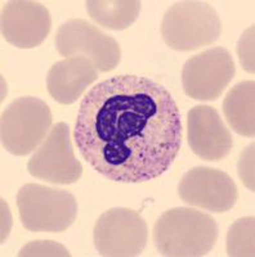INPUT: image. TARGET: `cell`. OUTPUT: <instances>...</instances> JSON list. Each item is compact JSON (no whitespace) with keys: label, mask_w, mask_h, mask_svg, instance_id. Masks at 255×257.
I'll return each instance as SVG.
<instances>
[{"label":"cell","mask_w":255,"mask_h":257,"mask_svg":"<svg viewBox=\"0 0 255 257\" xmlns=\"http://www.w3.org/2000/svg\"><path fill=\"white\" fill-rule=\"evenodd\" d=\"M80 155L116 183H144L161 176L178 157L181 112L165 86L150 77L119 75L87 93L73 128Z\"/></svg>","instance_id":"cell-1"},{"label":"cell","mask_w":255,"mask_h":257,"mask_svg":"<svg viewBox=\"0 0 255 257\" xmlns=\"http://www.w3.org/2000/svg\"><path fill=\"white\" fill-rule=\"evenodd\" d=\"M218 224L213 216L190 207L165 211L153 225V243L162 256H205L217 244Z\"/></svg>","instance_id":"cell-2"},{"label":"cell","mask_w":255,"mask_h":257,"mask_svg":"<svg viewBox=\"0 0 255 257\" xmlns=\"http://www.w3.org/2000/svg\"><path fill=\"white\" fill-rule=\"evenodd\" d=\"M222 22L205 2H178L165 12L161 35L165 44L178 52H191L219 39Z\"/></svg>","instance_id":"cell-3"},{"label":"cell","mask_w":255,"mask_h":257,"mask_svg":"<svg viewBox=\"0 0 255 257\" xmlns=\"http://www.w3.org/2000/svg\"><path fill=\"white\" fill-rule=\"evenodd\" d=\"M17 207L24 228L35 233H61L70 228L77 216L73 194L35 183L21 187Z\"/></svg>","instance_id":"cell-4"},{"label":"cell","mask_w":255,"mask_h":257,"mask_svg":"<svg viewBox=\"0 0 255 257\" xmlns=\"http://www.w3.org/2000/svg\"><path fill=\"white\" fill-rule=\"evenodd\" d=\"M52 111L44 100L22 96L2 113L0 137L7 152L27 156L40 146L52 128Z\"/></svg>","instance_id":"cell-5"},{"label":"cell","mask_w":255,"mask_h":257,"mask_svg":"<svg viewBox=\"0 0 255 257\" xmlns=\"http://www.w3.org/2000/svg\"><path fill=\"white\" fill-rule=\"evenodd\" d=\"M147 239L146 221L137 211L130 208H110L94 224V247L102 256H139L146 248Z\"/></svg>","instance_id":"cell-6"},{"label":"cell","mask_w":255,"mask_h":257,"mask_svg":"<svg viewBox=\"0 0 255 257\" xmlns=\"http://www.w3.org/2000/svg\"><path fill=\"white\" fill-rule=\"evenodd\" d=\"M54 43L62 57H85L98 72H110L120 63L118 41L81 18H72L59 26Z\"/></svg>","instance_id":"cell-7"},{"label":"cell","mask_w":255,"mask_h":257,"mask_svg":"<svg viewBox=\"0 0 255 257\" xmlns=\"http://www.w3.org/2000/svg\"><path fill=\"white\" fill-rule=\"evenodd\" d=\"M236 66L224 48H211L186 61L182 68L183 90L203 102L217 100L235 77Z\"/></svg>","instance_id":"cell-8"},{"label":"cell","mask_w":255,"mask_h":257,"mask_svg":"<svg viewBox=\"0 0 255 257\" xmlns=\"http://www.w3.org/2000/svg\"><path fill=\"white\" fill-rule=\"evenodd\" d=\"M27 170L34 178L52 184H73L81 178L82 166L73 155L67 123L58 122L50 128L44 142L29 160Z\"/></svg>","instance_id":"cell-9"},{"label":"cell","mask_w":255,"mask_h":257,"mask_svg":"<svg viewBox=\"0 0 255 257\" xmlns=\"http://www.w3.org/2000/svg\"><path fill=\"white\" fill-rule=\"evenodd\" d=\"M179 197L185 203L210 212H227L236 205L237 185L227 173L211 167H194L182 176Z\"/></svg>","instance_id":"cell-10"},{"label":"cell","mask_w":255,"mask_h":257,"mask_svg":"<svg viewBox=\"0 0 255 257\" xmlns=\"http://www.w3.org/2000/svg\"><path fill=\"white\" fill-rule=\"evenodd\" d=\"M2 35L20 49L43 44L52 29V17L45 6L33 0H12L2 11Z\"/></svg>","instance_id":"cell-11"},{"label":"cell","mask_w":255,"mask_h":257,"mask_svg":"<svg viewBox=\"0 0 255 257\" xmlns=\"http://www.w3.org/2000/svg\"><path fill=\"white\" fill-rule=\"evenodd\" d=\"M187 135L192 152L211 162L227 157L233 146L231 132L218 111L206 104L195 105L188 112Z\"/></svg>","instance_id":"cell-12"},{"label":"cell","mask_w":255,"mask_h":257,"mask_svg":"<svg viewBox=\"0 0 255 257\" xmlns=\"http://www.w3.org/2000/svg\"><path fill=\"white\" fill-rule=\"evenodd\" d=\"M98 79L91 59L85 57H70L56 62L47 76L49 95L59 104H72L81 98L85 90Z\"/></svg>","instance_id":"cell-13"},{"label":"cell","mask_w":255,"mask_h":257,"mask_svg":"<svg viewBox=\"0 0 255 257\" xmlns=\"http://www.w3.org/2000/svg\"><path fill=\"white\" fill-rule=\"evenodd\" d=\"M255 82L246 80L232 86L223 100V113L233 132L242 137L255 134Z\"/></svg>","instance_id":"cell-14"},{"label":"cell","mask_w":255,"mask_h":257,"mask_svg":"<svg viewBox=\"0 0 255 257\" xmlns=\"http://www.w3.org/2000/svg\"><path fill=\"white\" fill-rule=\"evenodd\" d=\"M85 7L94 22L107 30L120 31L138 20L142 3L138 0H89Z\"/></svg>","instance_id":"cell-15"},{"label":"cell","mask_w":255,"mask_h":257,"mask_svg":"<svg viewBox=\"0 0 255 257\" xmlns=\"http://www.w3.org/2000/svg\"><path fill=\"white\" fill-rule=\"evenodd\" d=\"M254 216L241 217L231 225L226 238L228 256H254Z\"/></svg>","instance_id":"cell-16"},{"label":"cell","mask_w":255,"mask_h":257,"mask_svg":"<svg viewBox=\"0 0 255 257\" xmlns=\"http://www.w3.org/2000/svg\"><path fill=\"white\" fill-rule=\"evenodd\" d=\"M18 256H71L65 245L52 240H35L24 245Z\"/></svg>","instance_id":"cell-17"},{"label":"cell","mask_w":255,"mask_h":257,"mask_svg":"<svg viewBox=\"0 0 255 257\" xmlns=\"http://www.w3.org/2000/svg\"><path fill=\"white\" fill-rule=\"evenodd\" d=\"M254 25L246 29L238 39L237 43V56L242 68L246 72L254 75L255 63H254Z\"/></svg>","instance_id":"cell-18"},{"label":"cell","mask_w":255,"mask_h":257,"mask_svg":"<svg viewBox=\"0 0 255 257\" xmlns=\"http://www.w3.org/2000/svg\"><path fill=\"white\" fill-rule=\"evenodd\" d=\"M254 152H255V146L254 142L251 144L243 149V152L241 153L240 158L237 162V174L238 178L241 179L242 184L251 190L254 193L255 185H254Z\"/></svg>","instance_id":"cell-19"}]
</instances>
